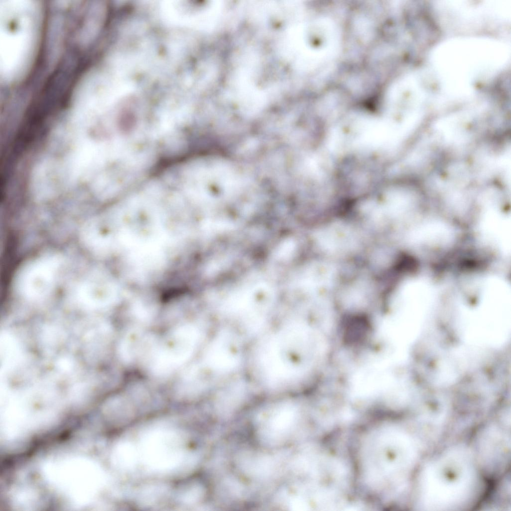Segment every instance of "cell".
Returning <instances> with one entry per match:
<instances>
[{
    "mask_svg": "<svg viewBox=\"0 0 511 511\" xmlns=\"http://www.w3.org/2000/svg\"><path fill=\"white\" fill-rule=\"evenodd\" d=\"M48 258L30 265L21 278V287L29 293H41L47 291L53 283L56 267L55 261Z\"/></svg>",
    "mask_w": 511,
    "mask_h": 511,
    "instance_id": "2",
    "label": "cell"
},
{
    "mask_svg": "<svg viewBox=\"0 0 511 511\" xmlns=\"http://www.w3.org/2000/svg\"><path fill=\"white\" fill-rule=\"evenodd\" d=\"M197 337L195 328L185 325L175 330L164 342L155 343L150 356L152 370L165 373L182 365L191 356Z\"/></svg>",
    "mask_w": 511,
    "mask_h": 511,
    "instance_id": "1",
    "label": "cell"
}]
</instances>
